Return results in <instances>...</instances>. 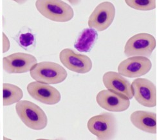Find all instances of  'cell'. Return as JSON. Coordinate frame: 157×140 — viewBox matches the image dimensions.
I'll list each match as a JSON object with an SVG mask.
<instances>
[{
    "label": "cell",
    "instance_id": "6da1fadb",
    "mask_svg": "<svg viewBox=\"0 0 157 140\" xmlns=\"http://www.w3.org/2000/svg\"><path fill=\"white\" fill-rule=\"evenodd\" d=\"M18 117L28 128L35 130H43L48 125V118L44 110L33 102L20 100L16 103Z\"/></svg>",
    "mask_w": 157,
    "mask_h": 140
},
{
    "label": "cell",
    "instance_id": "7a4b0ae2",
    "mask_svg": "<svg viewBox=\"0 0 157 140\" xmlns=\"http://www.w3.org/2000/svg\"><path fill=\"white\" fill-rule=\"evenodd\" d=\"M36 7L43 16L55 22H68L74 17L72 7L62 0H36Z\"/></svg>",
    "mask_w": 157,
    "mask_h": 140
},
{
    "label": "cell",
    "instance_id": "3957f363",
    "mask_svg": "<svg viewBox=\"0 0 157 140\" xmlns=\"http://www.w3.org/2000/svg\"><path fill=\"white\" fill-rule=\"evenodd\" d=\"M30 74L36 82L54 85L63 82L67 79L68 73L63 66L57 63L42 62L32 66Z\"/></svg>",
    "mask_w": 157,
    "mask_h": 140
},
{
    "label": "cell",
    "instance_id": "277c9868",
    "mask_svg": "<svg viewBox=\"0 0 157 140\" xmlns=\"http://www.w3.org/2000/svg\"><path fill=\"white\" fill-rule=\"evenodd\" d=\"M89 131L99 139H113L117 133V122L113 114L104 112L91 117L88 122Z\"/></svg>",
    "mask_w": 157,
    "mask_h": 140
},
{
    "label": "cell",
    "instance_id": "5b68a950",
    "mask_svg": "<svg viewBox=\"0 0 157 140\" xmlns=\"http://www.w3.org/2000/svg\"><path fill=\"white\" fill-rule=\"evenodd\" d=\"M156 47L155 37L147 33H140L130 38L124 47V54L127 57L151 56Z\"/></svg>",
    "mask_w": 157,
    "mask_h": 140
},
{
    "label": "cell",
    "instance_id": "8992f818",
    "mask_svg": "<svg viewBox=\"0 0 157 140\" xmlns=\"http://www.w3.org/2000/svg\"><path fill=\"white\" fill-rule=\"evenodd\" d=\"M115 8L113 4L104 2L98 5L88 19V26L97 31L106 30L113 23L115 16Z\"/></svg>",
    "mask_w": 157,
    "mask_h": 140
},
{
    "label": "cell",
    "instance_id": "52a82bcc",
    "mask_svg": "<svg viewBox=\"0 0 157 140\" xmlns=\"http://www.w3.org/2000/svg\"><path fill=\"white\" fill-rule=\"evenodd\" d=\"M37 63L33 55L16 52L3 58V67L8 74H23L28 72Z\"/></svg>",
    "mask_w": 157,
    "mask_h": 140
},
{
    "label": "cell",
    "instance_id": "ba28073f",
    "mask_svg": "<svg viewBox=\"0 0 157 140\" xmlns=\"http://www.w3.org/2000/svg\"><path fill=\"white\" fill-rule=\"evenodd\" d=\"M137 102L146 107H155L156 105V88L153 83L145 78H136L132 83Z\"/></svg>",
    "mask_w": 157,
    "mask_h": 140
},
{
    "label": "cell",
    "instance_id": "9c48e42d",
    "mask_svg": "<svg viewBox=\"0 0 157 140\" xmlns=\"http://www.w3.org/2000/svg\"><path fill=\"white\" fill-rule=\"evenodd\" d=\"M59 59L65 67L78 74H86L92 69V62L88 56L78 54L71 49L62 50Z\"/></svg>",
    "mask_w": 157,
    "mask_h": 140
},
{
    "label": "cell",
    "instance_id": "30bf717a",
    "mask_svg": "<svg viewBox=\"0 0 157 140\" xmlns=\"http://www.w3.org/2000/svg\"><path fill=\"white\" fill-rule=\"evenodd\" d=\"M151 67V62L147 57L132 56L119 64L118 72L123 76L138 78L146 74Z\"/></svg>",
    "mask_w": 157,
    "mask_h": 140
},
{
    "label": "cell",
    "instance_id": "8fae6325",
    "mask_svg": "<svg viewBox=\"0 0 157 140\" xmlns=\"http://www.w3.org/2000/svg\"><path fill=\"white\" fill-rule=\"evenodd\" d=\"M27 89L29 95L43 104L54 105L61 101V93L54 86L39 82L30 83Z\"/></svg>",
    "mask_w": 157,
    "mask_h": 140
},
{
    "label": "cell",
    "instance_id": "7c38bea8",
    "mask_svg": "<svg viewBox=\"0 0 157 140\" xmlns=\"http://www.w3.org/2000/svg\"><path fill=\"white\" fill-rule=\"evenodd\" d=\"M97 104L110 112H124L130 105L129 99L110 90H102L96 96Z\"/></svg>",
    "mask_w": 157,
    "mask_h": 140
},
{
    "label": "cell",
    "instance_id": "4fadbf2b",
    "mask_svg": "<svg viewBox=\"0 0 157 140\" xmlns=\"http://www.w3.org/2000/svg\"><path fill=\"white\" fill-rule=\"evenodd\" d=\"M102 81L107 89L125 96L129 99L133 98L132 85L128 80L119 73L113 71L107 72L103 75Z\"/></svg>",
    "mask_w": 157,
    "mask_h": 140
},
{
    "label": "cell",
    "instance_id": "5bb4252c",
    "mask_svg": "<svg viewBox=\"0 0 157 140\" xmlns=\"http://www.w3.org/2000/svg\"><path fill=\"white\" fill-rule=\"evenodd\" d=\"M130 120L137 129L150 134L156 133V114L154 112L135 111L131 115Z\"/></svg>",
    "mask_w": 157,
    "mask_h": 140
},
{
    "label": "cell",
    "instance_id": "9a60e30c",
    "mask_svg": "<svg viewBox=\"0 0 157 140\" xmlns=\"http://www.w3.org/2000/svg\"><path fill=\"white\" fill-rule=\"evenodd\" d=\"M98 39L96 30L91 28L83 29L74 43V48L80 52H89L95 45Z\"/></svg>",
    "mask_w": 157,
    "mask_h": 140
},
{
    "label": "cell",
    "instance_id": "2e32d148",
    "mask_svg": "<svg viewBox=\"0 0 157 140\" xmlns=\"http://www.w3.org/2000/svg\"><path fill=\"white\" fill-rule=\"evenodd\" d=\"M16 42L26 51H32L36 49V36L28 26H23L14 37Z\"/></svg>",
    "mask_w": 157,
    "mask_h": 140
},
{
    "label": "cell",
    "instance_id": "e0dca14e",
    "mask_svg": "<svg viewBox=\"0 0 157 140\" xmlns=\"http://www.w3.org/2000/svg\"><path fill=\"white\" fill-rule=\"evenodd\" d=\"M23 97V90L19 86L10 83H3V106H10L14 103H16L20 101Z\"/></svg>",
    "mask_w": 157,
    "mask_h": 140
},
{
    "label": "cell",
    "instance_id": "ac0fdd59",
    "mask_svg": "<svg viewBox=\"0 0 157 140\" xmlns=\"http://www.w3.org/2000/svg\"><path fill=\"white\" fill-rule=\"evenodd\" d=\"M129 7L138 10H151L156 7V0H125Z\"/></svg>",
    "mask_w": 157,
    "mask_h": 140
},
{
    "label": "cell",
    "instance_id": "d6986e66",
    "mask_svg": "<svg viewBox=\"0 0 157 140\" xmlns=\"http://www.w3.org/2000/svg\"><path fill=\"white\" fill-rule=\"evenodd\" d=\"M10 49V42L9 38L5 34V32H3V53L7 52Z\"/></svg>",
    "mask_w": 157,
    "mask_h": 140
},
{
    "label": "cell",
    "instance_id": "ffe728a7",
    "mask_svg": "<svg viewBox=\"0 0 157 140\" xmlns=\"http://www.w3.org/2000/svg\"><path fill=\"white\" fill-rule=\"evenodd\" d=\"M70 3L72 5H77L81 2V0H68Z\"/></svg>",
    "mask_w": 157,
    "mask_h": 140
},
{
    "label": "cell",
    "instance_id": "44dd1931",
    "mask_svg": "<svg viewBox=\"0 0 157 140\" xmlns=\"http://www.w3.org/2000/svg\"><path fill=\"white\" fill-rule=\"evenodd\" d=\"M12 1H14L19 5H23L25 3H27L29 0H12Z\"/></svg>",
    "mask_w": 157,
    "mask_h": 140
}]
</instances>
